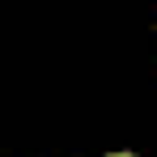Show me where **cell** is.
<instances>
[{"instance_id": "cell-1", "label": "cell", "mask_w": 157, "mask_h": 157, "mask_svg": "<svg viewBox=\"0 0 157 157\" xmlns=\"http://www.w3.org/2000/svg\"><path fill=\"white\" fill-rule=\"evenodd\" d=\"M110 157H132V153H110Z\"/></svg>"}]
</instances>
